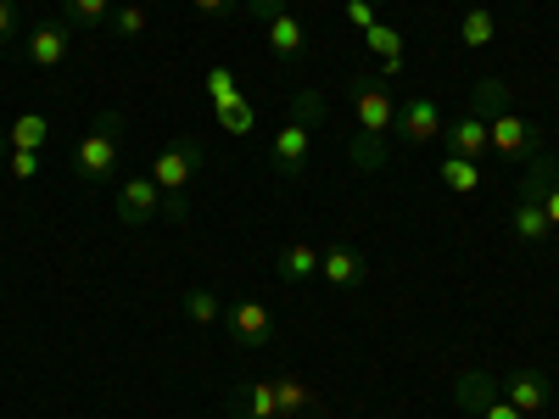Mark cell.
Wrapping results in <instances>:
<instances>
[{"label": "cell", "instance_id": "cell-1", "mask_svg": "<svg viewBox=\"0 0 559 419\" xmlns=\"http://www.w3.org/2000/svg\"><path fill=\"white\" fill-rule=\"evenodd\" d=\"M347 96H353V112H358V134H353L347 157H353V168L376 173V168H386V129H392L397 107H392V96H386V84L369 79V73L347 79Z\"/></svg>", "mask_w": 559, "mask_h": 419}, {"label": "cell", "instance_id": "cell-2", "mask_svg": "<svg viewBox=\"0 0 559 419\" xmlns=\"http://www.w3.org/2000/svg\"><path fill=\"white\" fill-rule=\"evenodd\" d=\"M313 123H324V96L319 89H297L286 123H280V134L269 140V163H274L280 179H302V168L313 157Z\"/></svg>", "mask_w": 559, "mask_h": 419}, {"label": "cell", "instance_id": "cell-3", "mask_svg": "<svg viewBox=\"0 0 559 419\" xmlns=\"http://www.w3.org/2000/svg\"><path fill=\"white\" fill-rule=\"evenodd\" d=\"M118 152H123V112H102L96 129H90L73 152V179L79 184H107L118 173Z\"/></svg>", "mask_w": 559, "mask_h": 419}, {"label": "cell", "instance_id": "cell-4", "mask_svg": "<svg viewBox=\"0 0 559 419\" xmlns=\"http://www.w3.org/2000/svg\"><path fill=\"white\" fill-rule=\"evenodd\" d=\"M247 7L263 17V39H269V57L280 68H297L308 57V28L292 12V0H247Z\"/></svg>", "mask_w": 559, "mask_h": 419}, {"label": "cell", "instance_id": "cell-5", "mask_svg": "<svg viewBox=\"0 0 559 419\" xmlns=\"http://www.w3.org/2000/svg\"><path fill=\"white\" fill-rule=\"evenodd\" d=\"M197 168H202V140L197 134H179V140H168V146L152 157V179H157V191L163 196H185L191 191V179H197Z\"/></svg>", "mask_w": 559, "mask_h": 419}, {"label": "cell", "instance_id": "cell-6", "mask_svg": "<svg viewBox=\"0 0 559 419\" xmlns=\"http://www.w3.org/2000/svg\"><path fill=\"white\" fill-rule=\"evenodd\" d=\"M163 213H168V196L157 191V179H152V173H134V179L118 184V224L146 229V224H157Z\"/></svg>", "mask_w": 559, "mask_h": 419}, {"label": "cell", "instance_id": "cell-7", "mask_svg": "<svg viewBox=\"0 0 559 419\" xmlns=\"http://www.w3.org/2000/svg\"><path fill=\"white\" fill-rule=\"evenodd\" d=\"M442 107H437V96H408L403 107H397V118H392V129H397V140L414 152V146H426V140H442Z\"/></svg>", "mask_w": 559, "mask_h": 419}, {"label": "cell", "instance_id": "cell-8", "mask_svg": "<svg viewBox=\"0 0 559 419\" xmlns=\"http://www.w3.org/2000/svg\"><path fill=\"white\" fill-rule=\"evenodd\" d=\"M224 331L241 347H269L274 342V313L252 297H236V302H224Z\"/></svg>", "mask_w": 559, "mask_h": 419}, {"label": "cell", "instance_id": "cell-9", "mask_svg": "<svg viewBox=\"0 0 559 419\" xmlns=\"http://www.w3.org/2000/svg\"><path fill=\"white\" fill-rule=\"evenodd\" d=\"M23 51H28V62L34 68H62L68 62V51H73V34H68V23L62 17H45V23H34L28 34H23Z\"/></svg>", "mask_w": 559, "mask_h": 419}, {"label": "cell", "instance_id": "cell-10", "mask_svg": "<svg viewBox=\"0 0 559 419\" xmlns=\"http://www.w3.org/2000/svg\"><path fill=\"white\" fill-rule=\"evenodd\" d=\"M487 146H492L498 157L515 163V157H532V152H537V134H532V123H526L515 107H509V112H492V118H487Z\"/></svg>", "mask_w": 559, "mask_h": 419}, {"label": "cell", "instance_id": "cell-11", "mask_svg": "<svg viewBox=\"0 0 559 419\" xmlns=\"http://www.w3.org/2000/svg\"><path fill=\"white\" fill-rule=\"evenodd\" d=\"M442 140H448V157H471V163H481L492 146H487V118L476 112V107H464L459 118H448L442 123Z\"/></svg>", "mask_w": 559, "mask_h": 419}, {"label": "cell", "instance_id": "cell-12", "mask_svg": "<svg viewBox=\"0 0 559 419\" xmlns=\"http://www.w3.org/2000/svg\"><path fill=\"white\" fill-rule=\"evenodd\" d=\"M521 196L543 202L548 224L559 229V157H548V152H532V168H526V179H521Z\"/></svg>", "mask_w": 559, "mask_h": 419}, {"label": "cell", "instance_id": "cell-13", "mask_svg": "<svg viewBox=\"0 0 559 419\" xmlns=\"http://www.w3.org/2000/svg\"><path fill=\"white\" fill-rule=\"evenodd\" d=\"M364 252L358 247H347V241H336V247H324L319 252V279L324 286H336V291H353V286H364Z\"/></svg>", "mask_w": 559, "mask_h": 419}, {"label": "cell", "instance_id": "cell-14", "mask_svg": "<svg viewBox=\"0 0 559 419\" xmlns=\"http://www.w3.org/2000/svg\"><path fill=\"white\" fill-rule=\"evenodd\" d=\"M224 408L236 414V419H280V392H274V381H252V386L229 392Z\"/></svg>", "mask_w": 559, "mask_h": 419}, {"label": "cell", "instance_id": "cell-15", "mask_svg": "<svg viewBox=\"0 0 559 419\" xmlns=\"http://www.w3.org/2000/svg\"><path fill=\"white\" fill-rule=\"evenodd\" d=\"M498 392H503L509 403H515V408H521L526 419H532V414H543V408H548V397H554L548 375H537V369H521V375H509V381H503Z\"/></svg>", "mask_w": 559, "mask_h": 419}, {"label": "cell", "instance_id": "cell-16", "mask_svg": "<svg viewBox=\"0 0 559 419\" xmlns=\"http://www.w3.org/2000/svg\"><path fill=\"white\" fill-rule=\"evenodd\" d=\"M509 229L526 241V247H543L548 236H554V224H548V213H543V202H532V196H521L515 207H509Z\"/></svg>", "mask_w": 559, "mask_h": 419}, {"label": "cell", "instance_id": "cell-17", "mask_svg": "<svg viewBox=\"0 0 559 419\" xmlns=\"http://www.w3.org/2000/svg\"><path fill=\"white\" fill-rule=\"evenodd\" d=\"M492 397H498V381L481 375V369H464V375L453 381V403H459V414H481Z\"/></svg>", "mask_w": 559, "mask_h": 419}, {"label": "cell", "instance_id": "cell-18", "mask_svg": "<svg viewBox=\"0 0 559 419\" xmlns=\"http://www.w3.org/2000/svg\"><path fill=\"white\" fill-rule=\"evenodd\" d=\"M7 140H12V152H45V140H51V118L45 112H23L7 123Z\"/></svg>", "mask_w": 559, "mask_h": 419}, {"label": "cell", "instance_id": "cell-19", "mask_svg": "<svg viewBox=\"0 0 559 419\" xmlns=\"http://www.w3.org/2000/svg\"><path fill=\"white\" fill-rule=\"evenodd\" d=\"M492 39H498V17L487 7H471L459 17V45H464V51H487Z\"/></svg>", "mask_w": 559, "mask_h": 419}, {"label": "cell", "instance_id": "cell-20", "mask_svg": "<svg viewBox=\"0 0 559 419\" xmlns=\"http://www.w3.org/2000/svg\"><path fill=\"white\" fill-rule=\"evenodd\" d=\"M364 45L381 57V73H403V34L392 23H376V28H364Z\"/></svg>", "mask_w": 559, "mask_h": 419}, {"label": "cell", "instance_id": "cell-21", "mask_svg": "<svg viewBox=\"0 0 559 419\" xmlns=\"http://www.w3.org/2000/svg\"><path fill=\"white\" fill-rule=\"evenodd\" d=\"M274 268H280V279H292V286H302V279H313V274H319V247L297 241V247H286V252L274 258Z\"/></svg>", "mask_w": 559, "mask_h": 419}, {"label": "cell", "instance_id": "cell-22", "mask_svg": "<svg viewBox=\"0 0 559 419\" xmlns=\"http://www.w3.org/2000/svg\"><path fill=\"white\" fill-rule=\"evenodd\" d=\"M118 0H62V23L68 28H107Z\"/></svg>", "mask_w": 559, "mask_h": 419}, {"label": "cell", "instance_id": "cell-23", "mask_svg": "<svg viewBox=\"0 0 559 419\" xmlns=\"http://www.w3.org/2000/svg\"><path fill=\"white\" fill-rule=\"evenodd\" d=\"M442 184L453 196H476L481 191V163H471V157H442Z\"/></svg>", "mask_w": 559, "mask_h": 419}, {"label": "cell", "instance_id": "cell-24", "mask_svg": "<svg viewBox=\"0 0 559 419\" xmlns=\"http://www.w3.org/2000/svg\"><path fill=\"white\" fill-rule=\"evenodd\" d=\"M274 392H280V419H302V414H319V397H313L302 381H292V375H280V381H274Z\"/></svg>", "mask_w": 559, "mask_h": 419}, {"label": "cell", "instance_id": "cell-25", "mask_svg": "<svg viewBox=\"0 0 559 419\" xmlns=\"http://www.w3.org/2000/svg\"><path fill=\"white\" fill-rule=\"evenodd\" d=\"M213 118H218V129L241 134V140L258 129V112H252V101H247V96H236V101H218V107H213Z\"/></svg>", "mask_w": 559, "mask_h": 419}, {"label": "cell", "instance_id": "cell-26", "mask_svg": "<svg viewBox=\"0 0 559 419\" xmlns=\"http://www.w3.org/2000/svg\"><path fill=\"white\" fill-rule=\"evenodd\" d=\"M146 23H152V17H146V7H140V0H118L107 28H112L118 39H140V34H146Z\"/></svg>", "mask_w": 559, "mask_h": 419}, {"label": "cell", "instance_id": "cell-27", "mask_svg": "<svg viewBox=\"0 0 559 419\" xmlns=\"http://www.w3.org/2000/svg\"><path fill=\"white\" fill-rule=\"evenodd\" d=\"M185 319H191V324H213V319H224V302L207 291V286H197V291H185Z\"/></svg>", "mask_w": 559, "mask_h": 419}, {"label": "cell", "instance_id": "cell-28", "mask_svg": "<svg viewBox=\"0 0 559 419\" xmlns=\"http://www.w3.org/2000/svg\"><path fill=\"white\" fill-rule=\"evenodd\" d=\"M471 107H476L481 118H492V112H509V84H503V79H481Z\"/></svg>", "mask_w": 559, "mask_h": 419}, {"label": "cell", "instance_id": "cell-29", "mask_svg": "<svg viewBox=\"0 0 559 419\" xmlns=\"http://www.w3.org/2000/svg\"><path fill=\"white\" fill-rule=\"evenodd\" d=\"M202 89H207V101H213V107H218V101H236V96H241V89H236V73H229V68H207Z\"/></svg>", "mask_w": 559, "mask_h": 419}, {"label": "cell", "instance_id": "cell-30", "mask_svg": "<svg viewBox=\"0 0 559 419\" xmlns=\"http://www.w3.org/2000/svg\"><path fill=\"white\" fill-rule=\"evenodd\" d=\"M347 23L364 34V28H376L381 23V7H369V0H347Z\"/></svg>", "mask_w": 559, "mask_h": 419}, {"label": "cell", "instance_id": "cell-31", "mask_svg": "<svg viewBox=\"0 0 559 419\" xmlns=\"http://www.w3.org/2000/svg\"><path fill=\"white\" fill-rule=\"evenodd\" d=\"M7 168H12V179H17V184H28V179L39 173V152H12V157H7Z\"/></svg>", "mask_w": 559, "mask_h": 419}, {"label": "cell", "instance_id": "cell-32", "mask_svg": "<svg viewBox=\"0 0 559 419\" xmlns=\"http://www.w3.org/2000/svg\"><path fill=\"white\" fill-rule=\"evenodd\" d=\"M17 34H23V12L12 7V0H0V45L17 39Z\"/></svg>", "mask_w": 559, "mask_h": 419}, {"label": "cell", "instance_id": "cell-33", "mask_svg": "<svg viewBox=\"0 0 559 419\" xmlns=\"http://www.w3.org/2000/svg\"><path fill=\"white\" fill-rule=\"evenodd\" d=\"M476 419H526V414H521V408H515V403H509V397H503V392H498V397H492V403H487V408H481V414H476Z\"/></svg>", "mask_w": 559, "mask_h": 419}, {"label": "cell", "instance_id": "cell-34", "mask_svg": "<svg viewBox=\"0 0 559 419\" xmlns=\"http://www.w3.org/2000/svg\"><path fill=\"white\" fill-rule=\"evenodd\" d=\"M191 7H197V12H207V17H224V12H236L241 0H191Z\"/></svg>", "mask_w": 559, "mask_h": 419}, {"label": "cell", "instance_id": "cell-35", "mask_svg": "<svg viewBox=\"0 0 559 419\" xmlns=\"http://www.w3.org/2000/svg\"><path fill=\"white\" fill-rule=\"evenodd\" d=\"M369 7H386V0H369Z\"/></svg>", "mask_w": 559, "mask_h": 419}]
</instances>
